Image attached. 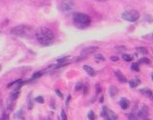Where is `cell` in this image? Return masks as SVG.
Here are the masks:
<instances>
[{
    "instance_id": "obj_1",
    "label": "cell",
    "mask_w": 153,
    "mask_h": 120,
    "mask_svg": "<svg viewBox=\"0 0 153 120\" xmlns=\"http://www.w3.org/2000/svg\"><path fill=\"white\" fill-rule=\"evenodd\" d=\"M36 39L42 45H51L54 41V35L53 31L46 27H41L36 31Z\"/></svg>"
},
{
    "instance_id": "obj_2",
    "label": "cell",
    "mask_w": 153,
    "mask_h": 120,
    "mask_svg": "<svg viewBox=\"0 0 153 120\" xmlns=\"http://www.w3.org/2000/svg\"><path fill=\"white\" fill-rule=\"evenodd\" d=\"M73 21L76 28L85 29L91 25V19L90 16H88L87 14H84L81 12H76L73 15Z\"/></svg>"
},
{
    "instance_id": "obj_3",
    "label": "cell",
    "mask_w": 153,
    "mask_h": 120,
    "mask_svg": "<svg viewBox=\"0 0 153 120\" xmlns=\"http://www.w3.org/2000/svg\"><path fill=\"white\" fill-rule=\"evenodd\" d=\"M19 93H20V90H19V87H18V88H15L11 92V93L9 94L8 100H7V109H8V110H12V109H13L14 104L18 100Z\"/></svg>"
},
{
    "instance_id": "obj_4",
    "label": "cell",
    "mask_w": 153,
    "mask_h": 120,
    "mask_svg": "<svg viewBox=\"0 0 153 120\" xmlns=\"http://www.w3.org/2000/svg\"><path fill=\"white\" fill-rule=\"evenodd\" d=\"M122 18L125 20L131 21V22H134L137 21L139 19V13L135 9H131V10H126L122 14Z\"/></svg>"
},
{
    "instance_id": "obj_5",
    "label": "cell",
    "mask_w": 153,
    "mask_h": 120,
    "mask_svg": "<svg viewBox=\"0 0 153 120\" xmlns=\"http://www.w3.org/2000/svg\"><path fill=\"white\" fill-rule=\"evenodd\" d=\"M11 32L13 34L17 36H21V37H27L30 34V29L27 26H17L11 29Z\"/></svg>"
},
{
    "instance_id": "obj_6",
    "label": "cell",
    "mask_w": 153,
    "mask_h": 120,
    "mask_svg": "<svg viewBox=\"0 0 153 120\" xmlns=\"http://www.w3.org/2000/svg\"><path fill=\"white\" fill-rule=\"evenodd\" d=\"M75 5L72 0H63L61 3V9L64 12H69L74 8Z\"/></svg>"
},
{
    "instance_id": "obj_7",
    "label": "cell",
    "mask_w": 153,
    "mask_h": 120,
    "mask_svg": "<svg viewBox=\"0 0 153 120\" xmlns=\"http://www.w3.org/2000/svg\"><path fill=\"white\" fill-rule=\"evenodd\" d=\"M119 105H120V107H121L122 109H124V110H126V109L130 106V102H129L128 99L123 97L119 101Z\"/></svg>"
},
{
    "instance_id": "obj_8",
    "label": "cell",
    "mask_w": 153,
    "mask_h": 120,
    "mask_svg": "<svg viewBox=\"0 0 153 120\" xmlns=\"http://www.w3.org/2000/svg\"><path fill=\"white\" fill-rule=\"evenodd\" d=\"M139 92H141V94H143L147 98H149V99L153 100V92L151 90H149L148 88H143V89H140Z\"/></svg>"
},
{
    "instance_id": "obj_9",
    "label": "cell",
    "mask_w": 153,
    "mask_h": 120,
    "mask_svg": "<svg viewBox=\"0 0 153 120\" xmlns=\"http://www.w3.org/2000/svg\"><path fill=\"white\" fill-rule=\"evenodd\" d=\"M148 115H149V109H148L147 106L144 105L143 107L141 108V110L138 112V116L141 117V118H143V119H145V118H147Z\"/></svg>"
},
{
    "instance_id": "obj_10",
    "label": "cell",
    "mask_w": 153,
    "mask_h": 120,
    "mask_svg": "<svg viewBox=\"0 0 153 120\" xmlns=\"http://www.w3.org/2000/svg\"><path fill=\"white\" fill-rule=\"evenodd\" d=\"M115 76H116V78L118 79V80L120 82H122V83H126L127 82L126 78L125 77V76L123 75V73L120 71V70H116L115 71Z\"/></svg>"
},
{
    "instance_id": "obj_11",
    "label": "cell",
    "mask_w": 153,
    "mask_h": 120,
    "mask_svg": "<svg viewBox=\"0 0 153 120\" xmlns=\"http://www.w3.org/2000/svg\"><path fill=\"white\" fill-rule=\"evenodd\" d=\"M98 50V47L96 46H91V47H88V48H85L83 51H82V54H85V57L87 54H91V53H94L95 51Z\"/></svg>"
},
{
    "instance_id": "obj_12",
    "label": "cell",
    "mask_w": 153,
    "mask_h": 120,
    "mask_svg": "<svg viewBox=\"0 0 153 120\" xmlns=\"http://www.w3.org/2000/svg\"><path fill=\"white\" fill-rule=\"evenodd\" d=\"M83 69H84V70H85L87 73H88L90 76H91V77H94V76H95L96 72H95V70H94L91 67L87 66V65H85V66H83Z\"/></svg>"
},
{
    "instance_id": "obj_13",
    "label": "cell",
    "mask_w": 153,
    "mask_h": 120,
    "mask_svg": "<svg viewBox=\"0 0 153 120\" xmlns=\"http://www.w3.org/2000/svg\"><path fill=\"white\" fill-rule=\"evenodd\" d=\"M139 84H140V80L137 79V78L133 79V80H131L129 81V86L131 87V88H136V87H137Z\"/></svg>"
},
{
    "instance_id": "obj_14",
    "label": "cell",
    "mask_w": 153,
    "mask_h": 120,
    "mask_svg": "<svg viewBox=\"0 0 153 120\" xmlns=\"http://www.w3.org/2000/svg\"><path fill=\"white\" fill-rule=\"evenodd\" d=\"M117 92H118V90H117V88H116L115 86L110 87V96H111L112 98H114V97L117 94Z\"/></svg>"
},
{
    "instance_id": "obj_15",
    "label": "cell",
    "mask_w": 153,
    "mask_h": 120,
    "mask_svg": "<svg viewBox=\"0 0 153 120\" xmlns=\"http://www.w3.org/2000/svg\"><path fill=\"white\" fill-rule=\"evenodd\" d=\"M123 59L126 62H130V61H132L133 60V57L132 56H130V54H124L123 56H122Z\"/></svg>"
},
{
    "instance_id": "obj_16",
    "label": "cell",
    "mask_w": 153,
    "mask_h": 120,
    "mask_svg": "<svg viewBox=\"0 0 153 120\" xmlns=\"http://www.w3.org/2000/svg\"><path fill=\"white\" fill-rule=\"evenodd\" d=\"M131 69L134 70V71L138 72L140 70V69H139V64L138 63H133L132 65H131Z\"/></svg>"
},
{
    "instance_id": "obj_17",
    "label": "cell",
    "mask_w": 153,
    "mask_h": 120,
    "mask_svg": "<svg viewBox=\"0 0 153 120\" xmlns=\"http://www.w3.org/2000/svg\"><path fill=\"white\" fill-rule=\"evenodd\" d=\"M137 51L138 53L143 54H148V50H147L146 48H144V47H137Z\"/></svg>"
},
{
    "instance_id": "obj_18",
    "label": "cell",
    "mask_w": 153,
    "mask_h": 120,
    "mask_svg": "<svg viewBox=\"0 0 153 120\" xmlns=\"http://www.w3.org/2000/svg\"><path fill=\"white\" fill-rule=\"evenodd\" d=\"M139 63H141V64H150V60L149 58L143 57V58L139 59Z\"/></svg>"
},
{
    "instance_id": "obj_19",
    "label": "cell",
    "mask_w": 153,
    "mask_h": 120,
    "mask_svg": "<svg viewBox=\"0 0 153 120\" xmlns=\"http://www.w3.org/2000/svg\"><path fill=\"white\" fill-rule=\"evenodd\" d=\"M88 117H89V120H94L95 119V114L92 110H91L88 114Z\"/></svg>"
},
{
    "instance_id": "obj_20",
    "label": "cell",
    "mask_w": 153,
    "mask_h": 120,
    "mask_svg": "<svg viewBox=\"0 0 153 120\" xmlns=\"http://www.w3.org/2000/svg\"><path fill=\"white\" fill-rule=\"evenodd\" d=\"M82 89H83V84H82V83H80V82H79L78 84L76 85V87H75V90H76V91L82 90Z\"/></svg>"
},
{
    "instance_id": "obj_21",
    "label": "cell",
    "mask_w": 153,
    "mask_h": 120,
    "mask_svg": "<svg viewBox=\"0 0 153 120\" xmlns=\"http://www.w3.org/2000/svg\"><path fill=\"white\" fill-rule=\"evenodd\" d=\"M41 76H42V72H36L33 76H32L31 80H35V79H37V78L41 77Z\"/></svg>"
},
{
    "instance_id": "obj_22",
    "label": "cell",
    "mask_w": 153,
    "mask_h": 120,
    "mask_svg": "<svg viewBox=\"0 0 153 120\" xmlns=\"http://www.w3.org/2000/svg\"><path fill=\"white\" fill-rule=\"evenodd\" d=\"M36 102H38L39 104H43V98L42 96H38L36 99H35Z\"/></svg>"
},
{
    "instance_id": "obj_23",
    "label": "cell",
    "mask_w": 153,
    "mask_h": 120,
    "mask_svg": "<svg viewBox=\"0 0 153 120\" xmlns=\"http://www.w3.org/2000/svg\"><path fill=\"white\" fill-rule=\"evenodd\" d=\"M61 118H62V120H68V117H67V116H65V110H62V112H61Z\"/></svg>"
},
{
    "instance_id": "obj_24",
    "label": "cell",
    "mask_w": 153,
    "mask_h": 120,
    "mask_svg": "<svg viewBox=\"0 0 153 120\" xmlns=\"http://www.w3.org/2000/svg\"><path fill=\"white\" fill-rule=\"evenodd\" d=\"M128 120H137V117H136V116H134L133 114H130L129 116H128Z\"/></svg>"
},
{
    "instance_id": "obj_25",
    "label": "cell",
    "mask_w": 153,
    "mask_h": 120,
    "mask_svg": "<svg viewBox=\"0 0 153 120\" xmlns=\"http://www.w3.org/2000/svg\"><path fill=\"white\" fill-rule=\"evenodd\" d=\"M95 58H96V59H100L101 61H103V60H105V59H104V57H102L101 54H97V56L95 57Z\"/></svg>"
},
{
    "instance_id": "obj_26",
    "label": "cell",
    "mask_w": 153,
    "mask_h": 120,
    "mask_svg": "<svg viewBox=\"0 0 153 120\" xmlns=\"http://www.w3.org/2000/svg\"><path fill=\"white\" fill-rule=\"evenodd\" d=\"M111 60L114 61V62H116V61L119 60V58H118L117 57H111Z\"/></svg>"
},
{
    "instance_id": "obj_27",
    "label": "cell",
    "mask_w": 153,
    "mask_h": 120,
    "mask_svg": "<svg viewBox=\"0 0 153 120\" xmlns=\"http://www.w3.org/2000/svg\"><path fill=\"white\" fill-rule=\"evenodd\" d=\"M56 94H57L58 96H60V98H63V94H62V92H60L58 90H56Z\"/></svg>"
},
{
    "instance_id": "obj_28",
    "label": "cell",
    "mask_w": 153,
    "mask_h": 120,
    "mask_svg": "<svg viewBox=\"0 0 153 120\" xmlns=\"http://www.w3.org/2000/svg\"><path fill=\"white\" fill-rule=\"evenodd\" d=\"M96 1H99V2H104V1H107V0H96Z\"/></svg>"
},
{
    "instance_id": "obj_29",
    "label": "cell",
    "mask_w": 153,
    "mask_h": 120,
    "mask_svg": "<svg viewBox=\"0 0 153 120\" xmlns=\"http://www.w3.org/2000/svg\"><path fill=\"white\" fill-rule=\"evenodd\" d=\"M152 80H153V75H152Z\"/></svg>"
}]
</instances>
